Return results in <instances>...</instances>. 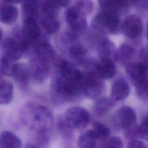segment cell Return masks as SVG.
<instances>
[{
  "mask_svg": "<svg viewBox=\"0 0 148 148\" xmlns=\"http://www.w3.org/2000/svg\"><path fill=\"white\" fill-rule=\"evenodd\" d=\"M116 105V102L111 98L102 97L98 98L94 105V112L98 115H102L112 109Z\"/></svg>",
  "mask_w": 148,
  "mask_h": 148,
  "instance_id": "cell-25",
  "label": "cell"
},
{
  "mask_svg": "<svg viewBox=\"0 0 148 148\" xmlns=\"http://www.w3.org/2000/svg\"><path fill=\"white\" fill-rule=\"evenodd\" d=\"M101 10L115 13L118 14L128 8L130 2L124 0H102L99 1Z\"/></svg>",
  "mask_w": 148,
  "mask_h": 148,
  "instance_id": "cell-21",
  "label": "cell"
},
{
  "mask_svg": "<svg viewBox=\"0 0 148 148\" xmlns=\"http://www.w3.org/2000/svg\"><path fill=\"white\" fill-rule=\"evenodd\" d=\"M140 89L142 95L148 99V79L144 83L140 86Z\"/></svg>",
  "mask_w": 148,
  "mask_h": 148,
  "instance_id": "cell-35",
  "label": "cell"
},
{
  "mask_svg": "<svg viewBox=\"0 0 148 148\" xmlns=\"http://www.w3.org/2000/svg\"><path fill=\"white\" fill-rule=\"evenodd\" d=\"M39 9V1L22 2L23 18L34 17L38 20Z\"/></svg>",
  "mask_w": 148,
  "mask_h": 148,
  "instance_id": "cell-26",
  "label": "cell"
},
{
  "mask_svg": "<svg viewBox=\"0 0 148 148\" xmlns=\"http://www.w3.org/2000/svg\"><path fill=\"white\" fill-rule=\"evenodd\" d=\"M23 143L20 138L14 133L3 130L0 133V148H22Z\"/></svg>",
  "mask_w": 148,
  "mask_h": 148,
  "instance_id": "cell-20",
  "label": "cell"
},
{
  "mask_svg": "<svg viewBox=\"0 0 148 148\" xmlns=\"http://www.w3.org/2000/svg\"><path fill=\"white\" fill-rule=\"evenodd\" d=\"M20 121L27 128L37 133L49 132L54 125V117L46 106L35 102L23 105L18 112Z\"/></svg>",
  "mask_w": 148,
  "mask_h": 148,
  "instance_id": "cell-1",
  "label": "cell"
},
{
  "mask_svg": "<svg viewBox=\"0 0 148 148\" xmlns=\"http://www.w3.org/2000/svg\"><path fill=\"white\" fill-rule=\"evenodd\" d=\"M91 130L97 139L105 140L108 138L110 132L109 128L100 122H95Z\"/></svg>",
  "mask_w": 148,
  "mask_h": 148,
  "instance_id": "cell-27",
  "label": "cell"
},
{
  "mask_svg": "<svg viewBox=\"0 0 148 148\" xmlns=\"http://www.w3.org/2000/svg\"><path fill=\"white\" fill-rule=\"evenodd\" d=\"M10 76L23 90L25 91L28 88L31 75L29 67L27 65L20 63L13 64L12 66Z\"/></svg>",
  "mask_w": 148,
  "mask_h": 148,
  "instance_id": "cell-14",
  "label": "cell"
},
{
  "mask_svg": "<svg viewBox=\"0 0 148 148\" xmlns=\"http://www.w3.org/2000/svg\"><path fill=\"white\" fill-rule=\"evenodd\" d=\"M126 73L131 83L136 87L144 83L147 79L146 65L139 61H132L125 66Z\"/></svg>",
  "mask_w": 148,
  "mask_h": 148,
  "instance_id": "cell-12",
  "label": "cell"
},
{
  "mask_svg": "<svg viewBox=\"0 0 148 148\" xmlns=\"http://www.w3.org/2000/svg\"><path fill=\"white\" fill-rule=\"evenodd\" d=\"M143 29L142 21L140 17L135 14L127 16L121 24V30L129 39H136L140 37Z\"/></svg>",
  "mask_w": 148,
  "mask_h": 148,
  "instance_id": "cell-10",
  "label": "cell"
},
{
  "mask_svg": "<svg viewBox=\"0 0 148 148\" xmlns=\"http://www.w3.org/2000/svg\"><path fill=\"white\" fill-rule=\"evenodd\" d=\"M87 69V71L94 73L101 79H111L116 71L114 62L105 60H100L99 62H98L92 60Z\"/></svg>",
  "mask_w": 148,
  "mask_h": 148,
  "instance_id": "cell-13",
  "label": "cell"
},
{
  "mask_svg": "<svg viewBox=\"0 0 148 148\" xmlns=\"http://www.w3.org/2000/svg\"><path fill=\"white\" fill-rule=\"evenodd\" d=\"M50 65L32 56L29 61V66H28L31 80L36 84L44 83L50 75Z\"/></svg>",
  "mask_w": 148,
  "mask_h": 148,
  "instance_id": "cell-9",
  "label": "cell"
},
{
  "mask_svg": "<svg viewBox=\"0 0 148 148\" xmlns=\"http://www.w3.org/2000/svg\"><path fill=\"white\" fill-rule=\"evenodd\" d=\"M2 36H3V32H2V29L0 27V41L2 40Z\"/></svg>",
  "mask_w": 148,
  "mask_h": 148,
  "instance_id": "cell-38",
  "label": "cell"
},
{
  "mask_svg": "<svg viewBox=\"0 0 148 148\" xmlns=\"http://www.w3.org/2000/svg\"><path fill=\"white\" fill-rule=\"evenodd\" d=\"M24 148H40V147L34 143H28L24 146Z\"/></svg>",
  "mask_w": 148,
  "mask_h": 148,
  "instance_id": "cell-37",
  "label": "cell"
},
{
  "mask_svg": "<svg viewBox=\"0 0 148 148\" xmlns=\"http://www.w3.org/2000/svg\"><path fill=\"white\" fill-rule=\"evenodd\" d=\"M127 148H147V146L143 141L136 139L129 140Z\"/></svg>",
  "mask_w": 148,
  "mask_h": 148,
  "instance_id": "cell-34",
  "label": "cell"
},
{
  "mask_svg": "<svg viewBox=\"0 0 148 148\" xmlns=\"http://www.w3.org/2000/svg\"><path fill=\"white\" fill-rule=\"evenodd\" d=\"M138 136L145 140H148V113L143 118L140 124L138 127Z\"/></svg>",
  "mask_w": 148,
  "mask_h": 148,
  "instance_id": "cell-31",
  "label": "cell"
},
{
  "mask_svg": "<svg viewBox=\"0 0 148 148\" xmlns=\"http://www.w3.org/2000/svg\"><path fill=\"white\" fill-rule=\"evenodd\" d=\"M57 127L58 131L63 139L65 140H69L71 139L72 137V130L67 125L64 120H58L57 123Z\"/></svg>",
  "mask_w": 148,
  "mask_h": 148,
  "instance_id": "cell-29",
  "label": "cell"
},
{
  "mask_svg": "<svg viewBox=\"0 0 148 148\" xmlns=\"http://www.w3.org/2000/svg\"><path fill=\"white\" fill-rule=\"evenodd\" d=\"M68 53L73 65L87 68L91 61L87 49L80 43L72 44L68 48Z\"/></svg>",
  "mask_w": 148,
  "mask_h": 148,
  "instance_id": "cell-15",
  "label": "cell"
},
{
  "mask_svg": "<svg viewBox=\"0 0 148 148\" xmlns=\"http://www.w3.org/2000/svg\"><path fill=\"white\" fill-rule=\"evenodd\" d=\"M0 73H1V72H0Z\"/></svg>",
  "mask_w": 148,
  "mask_h": 148,
  "instance_id": "cell-41",
  "label": "cell"
},
{
  "mask_svg": "<svg viewBox=\"0 0 148 148\" xmlns=\"http://www.w3.org/2000/svg\"><path fill=\"white\" fill-rule=\"evenodd\" d=\"M65 15L70 31L77 36L84 32L87 25L86 17L81 13L74 6L68 8L65 11Z\"/></svg>",
  "mask_w": 148,
  "mask_h": 148,
  "instance_id": "cell-7",
  "label": "cell"
},
{
  "mask_svg": "<svg viewBox=\"0 0 148 148\" xmlns=\"http://www.w3.org/2000/svg\"><path fill=\"white\" fill-rule=\"evenodd\" d=\"M146 38H147V40L148 41V21H147V30H146Z\"/></svg>",
  "mask_w": 148,
  "mask_h": 148,
  "instance_id": "cell-39",
  "label": "cell"
},
{
  "mask_svg": "<svg viewBox=\"0 0 148 148\" xmlns=\"http://www.w3.org/2000/svg\"><path fill=\"white\" fill-rule=\"evenodd\" d=\"M3 55L12 62L20 59L24 54L23 49L18 41L13 38L5 39L2 45Z\"/></svg>",
  "mask_w": 148,
  "mask_h": 148,
  "instance_id": "cell-16",
  "label": "cell"
},
{
  "mask_svg": "<svg viewBox=\"0 0 148 148\" xmlns=\"http://www.w3.org/2000/svg\"><path fill=\"white\" fill-rule=\"evenodd\" d=\"M33 55L37 59L51 64L57 60V53L53 46L47 41L41 39L33 47Z\"/></svg>",
  "mask_w": 148,
  "mask_h": 148,
  "instance_id": "cell-11",
  "label": "cell"
},
{
  "mask_svg": "<svg viewBox=\"0 0 148 148\" xmlns=\"http://www.w3.org/2000/svg\"><path fill=\"white\" fill-rule=\"evenodd\" d=\"M50 140V136L49 132H41L37 133L36 136V143L43 146H45L48 145Z\"/></svg>",
  "mask_w": 148,
  "mask_h": 148,
  "instance_id": "cell-33",
  "label": "cell"
},
{
  "mask_svg": "<svg viewBox=\"0 0 148 148\" xmlns=\"http://www.w3.org/2000/svg\"><path fill=\"white\" fill-rule=\"evenodd\" d=\"M64 120L72 130H82L88 125L90 114L86 109L80 106H73L66 110Z\"/></svg>",
  "mask_w": 148,
  "mask_h": 148,
  "instance_id": "cell-6",
  "label": "cell"
},
{
  "mask_svg": "<svg viewBox=\"0 0 148 148\" xmlns=\"http://www.w3.org/2000/svg\"><path fill=\"white\" fill-rule=\"evenodd\" d=\"M136 116L134 110L129 106H124L116 111L113 117L114 127L123 131L136 124Z\"/></svg>",
  "mask_w": 148,
  "mask_h": 148,
  "instance_id": "cell-8",
  "label": "cell"
},
{
  "mask_svg": "<svg viewBox=\"0 0 148 148\" xmlns=\"http://www.w3.org/2000/svg\"><path fill=\"white\" fill-rule=\"evenodd\" d=\"M56 5L59 7H66L69 5V4L71 3L70 1H66V0H59V1H54Z\"/></svg>",
  "mask_w": 148,
  "mask_h": 148,
  "instance_id": "cell-36",
  "label": "cell"
},
{
  "mask_svg": "<svg viewBox=\"0 0 148 148\" xmlns=\"http://www.w3.org/2000/svg\"><path fill=\"white\" fill-rule=\"evenodd\" d=\"M16 2L0 1V22L6 25L13 24L17 20L18 10L14 5Z\"/></svg>",
  "mask_w": 148,
  "mask_h": 148,
  "instance_id": "cell-17",
  "label": "cell"
},
{
  "mask_svg": "<svg viewBox=\"0 0 148 148\" xmlns=\"http://www.w3.org/2000/svg\"><path fill=\"white\" fill-rule=\"evenodd\" d=\"M78 148H96L97 139L91 130L79 135L77 141Z\"/></svg>",
  "mask_w": 148,
  "mask_h": 148,
  "instance_id": "cell-24",
  "label": "cell"
},
{
  "mask_svg": "<svg viewBox=\"0 0 148 148\" xmlns=\"http://www.w3.org/2000/svg\"><path fill=\"white\" fill-rule=\"evenodd\" d=\"M135 51V47L131 44L122 43L118 49V60L120 61L121 65L125 67L132 62Z\"/></svg>",
  "mask_w": 148,
  "mask_h": 148,
  "instance_id": "cell-22",
  "label": "cell"
},
{
  "mask_svg": "<svg viewBox=\"0 0 148 148\" xmlns=\"http://www.w3.org/2000/svg\"><path fill=\"white\" fill-rule=\"evenodd\" d=\"M100 60L115 62L118 60V49L110 40L103 39L99 41L97 47Z\"/></svg>",
  "mask_w": 148,
  "mask_h": 148,
  "instance_id": "cell-18",
  "label": "cell"
},
{
  "mask_svg": "<svg viewBox=\"0 0 148 148\" xmlns=\"http://www.w3.org/2000/svg\"><path fill=\"white\" fill-rule=\"evenodd\" d=\"M14 88L12 82L2 80L0 81V105H7L13 98Z\"/></svg>",
  "mask_w": 148,
  "mask_h": 148,
  "instance_id": "cell-23",
  "label": "cell"
},
{
  "mask_svg": "<svg viewBox=\"0 0 148 148\" xmlns=\"http://www.w3.org/2000/svg\"><path fill=\"white\" fill-rule=\"evenodd\" d=\"M101 148H124L123 142L119 136L110 137L104 140Z\"/></svg>",
  "mask_w": 148,
  "mask_h": 148,
  "instance_id": "cell-30",
  "label": "cell"
},
{
  "mask_svg": "<svg viewBox=\"0 0 148 148\" xmlns=\"http://www.w3.org/2000/svg\"><path fill=\"white\" fill-rule=\"evenodd\" d=\"M103 88L102 80L94 73L90 71L83 73L80 90L85 97L91 99H97L102 94Z\"/></svg>",
  "mask_w": 148,
  "mask_h": 148,
  "instance_id": "cell-5",
  "label": "cell"
},
{
  "mask_svg": "<svg viewBox=\"0 0 148 148\" xmlns=\"http://www.w3.org/2000/svg\"><path fill=\"white\" fill-rule=\"evenodd\" d=\"M73 6L85 17L91 14L94 9V3L91 1H76Z\"/></svg>",
  "mask_w": 148,
  "mask_h": 148,
  "instance_id": "cell-28",
  "label": "cell"
},
{
  "mask_svg": "<svg viewBox=\"0 0 148 148\" xmlns=\"http://www.w3.org/2000/svg\"><path fill=\"white\" fill-rule=\"evenodd\" d=\"M59 8L54 1H39L38 20L40 26L49 34H56L60 28Z\"/></svg>",
  "mask_w": 148,
  "mask_h": 148,
  "instance_id": "cell-3",
  "label": "cell"
},
{
  "mask_svg": "<svg viewBox=\"0 0 148 148\" xmlns=\"http://www.w3.org/2000/svg\"><path fill=\"white\" fill-rule=\"evenodd\" d=\"M5 56H2L0 58V72L3 75L10 76V72L13 64Z\"/></svg>",
  "mask_w": 148,
  "mask_h": 148,
  "instance_id": "cell-32",
  "label": "cell"
},
{
  "mask_svg": "<svg viewBox=\"0 0 148 148\" xmlns=\"http://www.w3.org/2000/svg\"><path fill=\"white\" fill-rule=\"evenodd\" d=\"M130 93V87L123 79L116 80L112 85L110 98L114 101L123 100L128 97Z\"/></svg>",
  "mask_w": 148,
  "mask_h": 148,
  "instance_id": "cell-19",
  "label": "cell"
},
{
  "mask_svg": "<svg viewBox=\"0 0 148 148\" xmlns=\"http://www.w3.org/2000/svg\"><path fill=\"white\" fill-rule=\"evenodd\" d=\"M147 57H148V55H147ZM146 66H147V71H148V62H147V65Z\"/></svg>",
  "mask_w": 148,
  "mask_h": 148,
  "instance_id": "cell-40",
  "label": "cell"
},
{
  "mask_svg": "<svg viewBox=\"0 0 148 148\" xmlns=\"http://www.w3.org/2000/svg\"><path fill=\"white\" fill-rule=\"evenodd\" d=\"M50 89L53 100L58 103L74 101L82 94L77 87L68 82L56 72L51 77Z\"/></svg>",
  "mask_w": 148,
  "mask_h": 148,
  "instance_id": "cell-2",
  "label": "cell"
},
{
  "mask_svg": "<svg viewBox=\"0 0 148 148\" xmlns=\"http://www.w3.org/2000/svg\"><path fill=\"white\" fill-rule=\"evenodd\" d=\"M93 29L100 33L118 34L121 28L119 14L101 10L95 15L91 22Z\"/></svg>",
  "mask_w": 148,
  "mask_h": 148,
  "instance_id": "cell-4",
  "label": "cell"
}]
</instances>
